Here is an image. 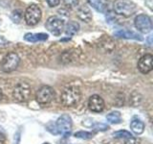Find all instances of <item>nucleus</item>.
I'll use <instances>...</instances> for the list:
<instances>
[{
  "mask_svg": "<svg viewBox=\"0 0 153 144\" xmlns=\"http://www.w3.org/2000/svg\"><path fill=\"white\" fill-rule=\"evenodd\" d=\"M115 14L123 16H131L137 12V5L131 0H115L113 3Z\"/></svg>",
  "mask_w": 153,
  "mask_h": 144,
  "instance_id": "1",
  "label": "nucleus"
},
{
  "mask_svg": "<svg viewBox=\"0 0 153 144\" xmlns=\"http://www.w3.org/2000/svg\"><path fill=\"white\" fill-rule=\"evenodd\" d=\"M81 94L79 88L76 86H70V88H66L61 93V103L66 107H73L76 105L80 100Z\"/></svg>",
  "mask_w": 153,
  "mask_h": 144,
  "instance_id": "2",
  "label": "nucleus"
},
{
  "mask_svg": "<svg viewBox=\"0 0 153 144\" xmlns=\"http://www.w3.org/2000/svg\"><path fill=\"white\" fill-rule=\"evenodd\" d=\"M42 16V13L40 8L36 4H32L30 5L25 11L24 14V18H25V21L27 25L33 26L37 24L40 21Z\"/></svg>",
  "mask_w": 153,
  "mask_h": 144,
  "instance_id": "3",
  "label": "nucleus"
},
{
  "mask_svg": "<svg viewBox=\"0 0 153 144\" xmlns=\"http://www.w3.org/2000/svg\"><path fill=\"white\" fill-rule=\"evenodd\" d=\"M32 93L31 86L27 83H19L13 91V97L17 102H24L30 98Z\"/></svg>",
  "mask_w": 153,
  "mask_h": 144,
  "instance_id": "4",
  "label": "nucleus"
},
{
  "mask_svg": "<svg viewBox=\"0 0 153 144\" xmlns=\"http://www.w3.org/2000/svg\"><path fill=\"white\" fill-rule=\"evenodd\" d=\"M45 27L52 35L59 37L61 35L64 29V22L61 18L57 16H50L47 19Z\"/></svg>",
  "mask_w": 153,
  "mask_h": 144,
  "instance_id": "5",
  "label": "nucleus"
},
{
  "mask_svg": "<svg viewBox=\"0 0 153 144\" xmlns=\"http://www.w3.org/2000/svg\"><path fill=\"white\" fill-rule=\"evenodd\" d=\"M19 62H20V59L16 53L10 52L4 57L1 64V68L4 72H12L17 68Z\"/></svg>",
  "mask_w": 153,
  "mask_h": 144,
  "instance_id": "6",
  "label": "nucleus"
},
{
  "mask_svg": "<svg viewBox=\"0 0 153 144\" xmlns=\"http://www.w3.org/2000/svg\"><path fill=\"white\" fill-rule=\"evenodd\" d=\"M36 98L37 102L41 105L49 104L55 98V90L49 86H44L37 90Z\"/></svg>",
  "mask_w": 153,
  "mask_h": 144,
  "instance_id": "7",
  "label": "nucleus"
},
{
  "mask_svg": "<svg viewBox=\"0 0 153 144\" xmlns=\"http://www.w3.org/2000/svg\"><path fill=\"white\" fill-rule=\"evenodd\" d=\"M56 130L59 134H61L62 136L67 137L70 136L71 130H72V118L68 114H63L60 117H59L56 123Z\"/></svg>",
  "mask_w": 153,
  "mask_h": 144,
  "instance_id": "8",
  "label": "nucleus"
},
{
  "mask_svg": "<svg viewBox=\"0 0 153 144\" xmlns=\"http://www.w3.org/2000/svg\"><path fill=\"white\" fill-rule=\"evenodd\" d=\"M134 25L143 34H147L152 30L151 18L145 14H138L134 19Z\"/></svg>",
  "mask_w": 153,
  "mask_h": 144,
  "instance_id": "9",
  "label": "nucleus"
},
{
  "mask_svg": "<svg viewBox=\"0 0 153 144\" xmlns=\"http://www.w3.org/2000/svg\"><path fill=\"white\" fill-rule=\"evenodd\" d=\"M153 57L151 54H146L143 56L138 62V69L140 70L141 73L147 74L153 68Z\"/></svg>",
  "mask_w": 153,
  "mask_h": 144,
  "instance_id": "10",
  "label": "nucleus"
},
{
  "mask_svg": "<svg viewBox=\"0 0 153 144\" xmlns=\"http://www.w3.org/2000/svg\"><path fill=\"white\" fill-rule=\"evenodd\" d=\"M88 108L94 112H100L104 109V101L100 95H92L88 101Z\"/></svg>",
  "mask_w": 153,
  "mask_h": 144,
  "instance_id": "11",
  "label": "nucleus"
},
{
  "mask_svg": "<svg viewBox=\"0 0 153 144\" xmlns=\"http://www.w3.org/2000/svg\"><path fill=\"white\" fill-rule=\"evenodd\" d=\"M114 36L117 38H126V40H135L142 41L143 38L141 35L133 32V31H129V30H119L117 32L114 33Z\"/></svg>",
  "mask_w": 153,
  "mask_h": 144,
  "instance_id": "12",
  "label": "nucleus"
},
{
  "mask_svg": "<svg viewBox=\"0 0 153 144\" xmlns=\"http://www.w3.org/2000/svg\"><path fill=\"white\" fill-rule=\"evenodd\" d=\"M76 16L83 22H90L92 20V13L87 6H81L76 11Z\"/></svg>",
  "mask_w": 153,
  "mask_h": 144,
  "instance_id": "13",
  "label": "nucleus"
},
{
  "mask_svg": "<svg viewBox=\"0 0 153 144\" xmlns=\"http://www.w3.org/2000/svg\"><path fill=\"white\" fill-rule=\"evenodd\" d=\"M88 3L100 13H106L108 10V0H88Z\"/></svg>",
  "mask_w": 153,
  "mask_h": 144,
  "instance_id": "14",
  "label": "nucleus"
},
{
  "mask_svg": "<svg viewBox=\"0 0 153 144\" xmlns=\"http://www.w3.org/2000/svg\"><path fill=\"white\" fill-rule=\"evenodd\" d=\"M48 38V35L44 33H37V34H32L28 33L24 36V40L29 42H37V41H43Z\"/></svg>",
  "mask_w": 153,
  "mask_h": 144,
  "instance_id": "15",
  "label": "nucleus"
},
{
  "mask_svg": "<svg viewBox=\"0 0 153 144\" xmlns=\"http://www.w3.org/2000/svg\"><path fill=\"white\" fill-rule=\"evenodd\" d=\"M65 29V34L67 36H74L75 34H76L79 32V24L76 22V21H69V22H67V24L65 25L64 27Z\"/></svg>",
  "mask_w": 153,
  "mask_h": 144,
  "instance_id": "16",
  "label": "nucleus"
},
{
  "mask_svg": "<svg viewBox=\"0 0 153 144\" xmlns=\"http://www.w3.org/2000/svg\"><path fill=\"white\" fill-rule=\"evenodd\" d=\"M130 129L136 134H141L145 131V123L140 119H134L130 123Z\"/></svg>",
  "mask_w": 153,
  "mask_h": 144,
  "instance_id": "17",
  "label": "nucleus"
},
{
  "mask_svg": "<svg viewBox=\"0 0 153 144\" xmlns=\"http://www.w3.org/2000/svg\"><path fill=\"white\" fill-rule=\"evenodd\" d=\"M106 119L108 122L112 124H119V123H121L122 116H121V113L119 112H113L106 115Z\"/></svg>",
  "mask_w": 153,
  "mask_h": 144,
  "instance_id": "18",
  "label": "nucleus"
},
{
  "mask_svg": "<svg viewBox=\"0 0 153 144\" xmlns=\"http://www.w3.org/2000/svg\"><path fill=\"white\" fill-rule=\"evenodd\" d=\"M113 136L115 138H123V139H126L129 137H132V134L128 131H126V130H121V131H118V132H115L113 134Z\"/></svg>",
  "mask_w": 153,
  "mask_h": 144,
  "instance_id": "19",
  "label": "nucleus"
},
{
  "mask_svg": "<svg viewBox=\"0 0 153 144\" xmlns=\"http://www.w3.org/2000/svg\"><path fill=\"white\" fill-rule=\"evenodd\" d=\"M75 136L76 138H80V139H85V140H88V139L93 138V134L86 132V131H79L76 132L75 134Z\"/></svg>",
  "mask_w": 153,
  "mask_h": 144,
  "instance_id": "20",
  "label": "nucleus"
},
{
  "mask_svg": "<svg viewBox=\"0 0 153 144\" xmlns=\"http://www.w3.org/2000/svg\"><path fill=\"white\" fill-rule=\"evenodd\" d=\"M23 16V12L21 10H16L12 13L11 18L14 23H19L21 21V18Z\"/></svg>",
  "mask_w": 153,
  "mask_h": 144,
  "instance_id": "21",
  "label": "nucleus"
},
{
  "mask_svg": "<svg viewBox=\"0 0 153 144\" xmlns=\"http://www.w3.org/2000/svg\"><path fill=\"white\" fill-rule=\"evenodd\" d=\"M66 7L70 9H76L79 5V0H62Z\"/></svg>",
  "mask_w": 153,
  "mask_h": 144,
  "instance_id": "22",
  "label": "nucleus"
},
{
  "mask_svg": "<svg viewBox=\"0 0 153 144\" xmlns=\"http://www.w3.org/2000/svg\"><path fill=\"white\" fill-rule=\"evenodd\" d=\"M46 128H47V130L49 131L51 134H59V132H57V130H56V126L54 124V123H49L46 126Z\"/></svg>",
  "mask_w": 153,
  "mask_h": 144,
  "instance_id": "23",
  "label": "nucleus"
},
{
  "mask_svg": "<svg viewBox=\"0 0 153 144\" xmlns=\"http://www.w3.org/2000/svg\"><path fill=\"white\" fill-rule=\"evenodd\" d=\"M94 129L96 130V131H106V130H108V126L105 124H97L94 126Z\"/></svg>",
  "mask_w": 153,
  "mask_h": 144,
  "instance_id": "24",
  "label": "nucleus"
},
{
  "mask_svg": "<svg viewBox=\"0 0 153 144\" xmlns=\"http://www.w3.org/2000/svg\"><path fill=\"white\" fill-rule=\"evenodd\" d=\"M46 1H47L48 5H49L51 8L59 6V3H60V0H46Z\"/></svg>",
  "mask_w": 153,
  "mask_h": 144,
  "instance_id": "25",
  "label": "nucleus"
},
{
  "mask_svg": "<svg viewBox=\"0 0 153 144\" xmlns=\"http://www.w3.org/2000/svg\"><path fill=\"white\" fill-rule=\"evenodd\" d=\"M126 144H139V142L137 141L136 138H134L132 136V137H129V138L126 139Z\"/></svg>",
  "mask_w": 153,
  "mask_h": 144,
  "instance_id": "26",
  "label": "nucleus"
},
{
  "mask_svg": "<svg viewBox=\"0 0 153 144\" xmlns=\"http://www.w3.org/2000/svg\"><path fill=\"white\" fill-rule=\"evenodd\" d=\"M145 2H146V6L152 11V10H153V7H152L153 6V0H145Z\"/></svg>",
  "mask_w": 153,
  "mask_h": 144,
  "instance_id": "27",
  "label": "nucleus"
},
{
  "mask_svg": "<svg viewBox=\"0 0 153 144\" xmlns=\"http://www.w3.org/2000/svg\"><path fill=\"white\" fill-rule=\"evenodd\" d=\"M6 136H5V133L2 130V128H0V141H4Z\"/></svg>",
  "mask_w": 153,
  "mask_h": 144,
  "instance_id": "28",
  "label": "nucleus"
},
{
  "mask_svg": "<svg viewBox=\"0 0 153 144\" xmlns=\"http://www.w3.org/2000/svg\"><path fill=\"white\" fill-rule=\"evenodd\" d=\"M152 36H149L148 37V38H147V41H148V45L149 46H151V44H152Z\"/></svg>",
  "mask_w": 153,
  "mask_h": 144,
  "instance_id": "29",
  "label": "nucleus"
},
{
  "mask_svg": "<svg viewBox=\"0 0 153 144\" xmlns=\"http://www.w3.org/2000/svg\"><path fill=\"white\" fill-rule=\"evenodd\" d=\"M1 98H2V90L0 88V100H1Z\"/></svg>",
  "mask_w": 153,
  "mask_h": 144,
  "instance_id": "30",
  "label": "nucleus"
},
{
  "mask_svg": "<svg viewBox=\"0 0 153 144\" xmlns=\"http://www.w3.org/2000/svg\"><path fill=\"white\" fill-rule=\"evenodd\" d=\"M43 144H50V143H43Z\"/></svg>",
  "mask_w": 153,
  "mask_h": 144,
  "instance_id": "31",
  "label": "nucleus"
}]
</instances>
